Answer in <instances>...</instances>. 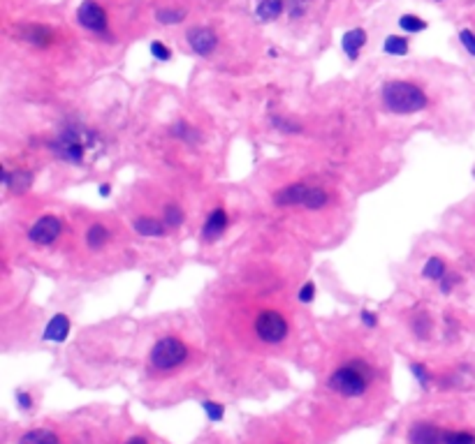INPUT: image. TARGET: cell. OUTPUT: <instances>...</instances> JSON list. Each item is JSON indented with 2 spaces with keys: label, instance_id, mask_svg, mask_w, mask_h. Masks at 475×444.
<instances>
[{
  "label": "cell",
  "instance_id": "cell-1",
  "mask_svg": "<svg viewBox=\"0 0 475 444\" xmlns=\"http://www.w3.org/2000/svg\"><path fill=\"white\" fill-rule=\"evenodd\" d=\"M371 366L362 359H355L345 366L336 368L327 380V387L334 391V394L345 396V398H359L369 391V382H371Z\"/></svg>",
  "mask_w": 475,
  "mask_h": 444
},
{
  "label": "cell",
  "instance_id": "cell-2",
  "mask_svg": "<svg viewBox=\"0 0 475 444\" xmlns=\"http://www.w3.org/2000/svg\"><path fill=\"white\" fill-rule=\"evenodd\" d=\"M96 144V135L89 128L82 125H70L66 130H61L59 137L49 144V148L59 160L70 164H82L84 162V153L86 148H91Z\"/></svg>",
  "mask_w": 475,
  "mask_h": 444
},
{
  "label": "cell",
  "instance_id": "cell-3",
  "mask_svg": "<svg viewBox=\"0 0 475 444\" xmlns=\"http://www.w3.org/2000/svg\"><path fill=\"white\" fill-rule=\"evenodd\" d=\"M383 105L387 112L408 116L422 112L429 105V98L424 95L422 89L408 82H390L383 86Z\"/></svg>",
  "mask_w": 475,
  "mask_h": 444
},
{
  "label": "cell",
  "instance_id": "cell-4",
  "mask_svg": "<svg viewBox=\"0 0 475 444\" xmlns=\"http://www.w3.org/2000/svg\"><path fill=\"white\" fill-rule=\"evenodd\" d=\"M188 354H190L188 345H186L183 340H179L176 336H165L151 349L149 363L158 373H167V370L183 366V363L188 361Z\"/></svg>",
  "mask_w": 475,
  "mask_h": 444
},
{
  "label": "cell",
  "instance_id": "cell-5",
  "mask_svg": "<svg viewBox=\"0 0 475 444\" xmlns=\"http://www.w3.org/2000/svg\"><path fill=\"white\" fill-rule=\"evenodd\" d=\"M287 319L285 315H280L278 310H262L260 315L255 317V333L262 343L267 345H278L287 338Z\"/></svg>",
  "mask_w": 475,
  "mask_h": 444
},
{
  "label": "cell",
  "instance_id": "cell-6",
  "mask_svg": "<svg viewBox=\"0 0 475 444\" xmlns=\"http://www.w3.org/2000/svg\"><path fill=\"white\" fill-rule=\"evenodd\" d=\"M77 19H79V24L86 28V31L98 33V35H105L107 26H110L107 12L103 10V5L96 3V0H84V3L79 5Z\"/></svg>",
  "mask_w": 475,
  "mask_h": 444
},
{
  "label": "cell",
  "instance_id": "cell-7",
  "mask_svg": "<svg viewBox=\"0 0 475 444\" xmlns=\"http://www.w3.org/2000/svg\"><path fill=\"white\" fill-rule=\"evenodd\" d=\"M61 229H63L61 217L45 215V217H40L31 229H28V241L35 243V245H52L56 238L61 236Z\"/></svg>",
  "mask_w": 475,
  "mask_h": 444
},
{
  "label": "cell",
  "instance_id": "cell-8",
  "mask_svg": "<svg viewBox=\"0 0 475 444\" xmlns=\"http://www.w3.org/2000/svg\"><path fill=\"white\" fill-rule=\"evenodd\" d=\"M227 224H229L227 210L223 208V206H216V208L211 210V213H209L206 222H204V227H202V241H206V243L218 241V238H220L223 234H225Z\"/></svg>",
  "mask_w": 475,
  "mask_h": 444
},
{
  "label": "cell",
  "instance_id": "cell-9",
  "mask_svg": "<svg viewBox=\"0 0 475 444\" xmlns=\"http://www.w3.org/2000/svg\"><path fill=\"white\" fill-rule=\"evenodd\" d=\"M188 45L197 56H211L216 45H218V38H216V33L209 31V28L197 26L188 31Z\"/></svg>",
  "mask_w": 475,
  "mask_h": 444
},
{
  "label": "cell",
  "instance_id": "cell-10",
  "mask_svg": "<svg viewBox=\"0 0 475 444\" xmlns=\"http://www.w3.org/2000/svg\"><path fill=\"white\" fill-rule=\"evenodd\" d=\"M410 444H443V431L429 421H417L408 431Z\"/></svg>",
  "mask_w": 475,
  "mask_h": 444
},
{
  "label": "cell",
  "instance_id": "cell-11",
  "mask_svg": "<svg viewBox=\"0 0 475 444\" xmlns=\"http://www.w3.org/2000/svg\"><path fill=\"white\" fill-rule=\"evenodd\" d=\"M306 190H308V185H304V183H290V185H285L283 190H278L276 194H273V204L280 208L304 206Z\"/></svg>",
  "mask_w": 475,
  "mask_h": 444
},
{
  "label": "cell",
  "instance_id": "cell-12",
  "mask_svg": "<svg viewBox=\"0 0 475 444\" xmlns=\"http://www.w3.org/2000/svg\"><path fill=\"white\" fill-rule=\"evenodd\" d=\"M3 185L10 192H14V194H24L28 187L33 185V171H26V169H17V171L3 169Z\"/></svg>",
  "mask_w": 475,
  "mask_h": 444
},
{
  "label": "cell",
  "instance_id": "cell-13",
  "mask_svg": "<svg viewBox=\"0 0 475 444\" xmlns=\"http://www.w3.org/2000/svg\"><path fill=\"white\" fill-rule=\"evenodd\" d=\"M70 333V319L66 315H56L49 319V324L45 326V333H42V340L47 343H63Z\"/></svg>",
  "mask_w": 475,
  "mask_h": 444
},
{
  "label": "cell",
  "instance_id": "cell-14",
  "mask_svg": "<svg viewBox=\"0 0 475 444\" xmlns=\"http://www.w3.org/2000/svg\"><path fill=\"white\" fill-rule=\"evenodd\" d=\"M133 227L135 231L140 236H165L167 234V227H165V222L163 220H158V217H146V215H142V217H137V220L133 222Z\"/></svg>",
  "mask_w": 475,
  "mask_h": 444
},
{
  "label": "cell",
  "instance_id": "cell-15",
  "mask_svg": "<svg viewBox=\"0 0 475 444\" xmlns=\"http://www.w3.org/2000/svg\"><path fill=\"white\" fill-rule=\"evenodd\" d=\"M366 42V31L364 28H355V31H348L343 35V51L345 56L350 58V61H357L359 56V49L364 47Z\"/></svg>",
  "mask_w": 475,
  "mask_h": 444
},
{
  "label": "cell",
  "instance_id": "cell-16",
  "mask_svg": "<svg viewBox=\"0 0 475 444\" xmlns=\"http://www.w3.org/2000/svg\"><path fill=\"white\" fill-rule=\"evenodd\" d=\"M19 444H61L59 435L49 428H38V431H28L19 438Z\"/></svg>",
  "mask_w": 475,
  "mask_h": 444
},
{
  "label": "cell",
  "instance_id": "cell-17",
  "mask_svg": "<svg viewBox=\"0 0 475 444\" xmlns=\"http://www.w3.org/2000/svg\"><path fill=\"white\" fill-rule=\"evenodd\" d=\"M107 241H110V229H107L103 222L91 224L89 231H86V245H89L91 250H100V247L107 245Z\"/></svg>",
  "mask_w": 475,
  "mask_h": 444
},
{
  "label": "cell",
  "instance_id": "cell-18",
  "mask_svg": "<svg viewBox=\"0 0 475 444\" xmlns=\"http://www.w3.org/2000/svg\"><path fill=\"white\" fill-rule=\"evenodd\" d=\"M280 12H283V0H257L255 3V14L262 21L278 19Z\"/></svg>",
  "mask_w": 475,
  "mask_h": 444
},
{
  "label": "cell",
  "instance_id": "cell-19",
  "mask_svg": "<svg viewBox=\"0 0 475 444\" xmlns=\"http://www.w3.org/2000/svg\"><path fill=\"white\" fill-rule=\"evenodd\" d=\"M329 204V194L327 190H322L318 185H308L306 197H304V208L308 210H320Z\"/></svg>",
  "mask_w": 475,
  "mask_h": 444
},
{
  "label": "cell",
  "instance_id": "cell-20",
  "mask_svg": "<svg viewBox=\"0 0 475 444\" xmlns=\"http://www.w3.org/2000/svg\"><path fill=\"white\" fill-rule=\"evenodd\" d=\"M422 275L427 280H434V282H441L445 275H448V266H445V261L441 257H431L427 259V264L422 268Z\"/></svg>",
  "mask_w": 475,
  "mask_h": 444
},
{
  "label": "cell",
  "instance_id": "cell-21",
  "mask_svg": "<svg viewBox=\"0 0 475 444\" xmlns=\"http://www.w3.org/2000/svg\"><path fill=\"white\" fill-rule=\"evenodd\" d=\"M163 222H165V227L167 229H176V227H181V222H183V210L179 204H167L163 210Z\"/></svg>",
  "mask_w": 475,
  "mask_h": 444
},
{
  "label": "cell",
  "instance_id": "cell-22",
  "mask_svg": "<svg viewBox=\"0 0 475 444\" xmlns=\"http://www.w3.org/2000/svg\"><path fill=\"white\" fill-rule=\"evenodd\" d=\"M385 54H390V56H404L408 54V40L406 38H401V35H390V38L385 40Z\"/></svg>",
  "mask_w": 475,
  "mask_h": 444
},
{
  "label": "cell",
  "instance_id": "cell-23",
  "mask_svg": "<svg viewBox=\"0 0 475 444\" xmlns=\"http://www.w3.org/2000/svg\"><path fill=\"white\" fill-rule=\"evenodd\" d=\"M156 19L160 21V24L174 26V24H181V21L186 19V12L183 10H174V7H165V10L156 12Z\"/></svg>",
  "mask_w": 475,
  "mask_h": 444
},
{
  "label": "cell",
  "instance_id": "cell-24",
  "mask_svg": "<svg viewBox=\"0 0 475 444\" xmlns=\"http://www.w3.org/2000/svg\"><path fill=\"white\" fill-rule=\"evenodd\" d=\"M26 40H31L33 45H38V47H47V45H52L54 42V33L52 31H47V28H31V31L26 33Z\"/></svg>",
  "mask_w": 475,
  "mask_h": 444
},
{
  "label": "cell",
  "instance_id": "cell-25",
  "mask_svg": "<svg viewBox=\"0 0 475 444\" xmlns=\"http://www.w3.org/2000/svg\"><path fill=\"white\" fill-rule=\"evenodd\" d=\"M443 444H475V435L469 431H443Z\"/></svg>",
  "mask_w": 475,
  "mask_h": 444
},
{
  "label": "cell",
  "instance_id": "cell-26",
  "mask_svg": "<svg viewBox=\"0 0 475 444\" xmlns=\"http://www.w3.org/2000/svg\"><path fill=\"white\" fill-rule=\"evenodd\" d=\"M399 26L404 28V31H408V33L427 31V21L420 19V17H415V14H404V17L399 19Z\"/></svg>",
  "mask_w": 475,
  "mask_h": 444
},
{
  "label": "cell",
  "instance_id": "cell-27",
  "mask_svg": "<svg viewBox=\"0 0 475 444\" xmlns=\"http://www.w3.org/2000/svg\"><path fill=\"white\" fill-rule=\"evenodd\" d=\"M413 331L417 338H429L431 333V317L429 312H420V315H415L413 319Z\"/></svg>",
  "mask_w": 475,
  "mask_h": 444
},
{
  "label": "cell",
  "instance_id": "cell-28",
  "mask_svg": "<svg viewBox=\"0 0 475 444\" xmlns=\"http://www.w3.org/2000/svg\"><path fill=\"white\" fill-rule=\"evenodd\" d=\"M410 373H413L415 380L420 382V387H422V389H429V384H431V373H429V368L424 366V363L413 361V363H410Z\"/></svg>",
  "mask_w": 475,
  "mask_h": 444
},
{
  "label": "cell",
  "instance_id": "cell-29",
  "mask_svg": "<svg viewBox=\"0 0 475 444\" xmlns=\"http://www.w3.org/2000/svg\"><path fill=\"white\" fill-rule=\"evenodd\" d=\"M202 410L206 412L209 421H220L225 417V407L220 403H213V400H202Z\"/></svg>",
  "mask_w": 475,
  "mask_h": 444
},
{
  "label": "cell",
  "instance_id": "cell-30",
  "mask_svg": "<svg viewBox=\"0 0 475 444\" xmlns=\"http://www.w3.org/2000/svg\"><path fill=\"white\" fill-rule=\"evenodd\" d=\"M271 125L278 128L280 132H285V135H297V132H301L299 125H294L292 121L283 118V116H271Z\"/></svg>",
  "mask_w": 475,
  "mask_h": 444
},
{
  "label": "cell",
  "instance_id": "cell-31",
  "mask_svg": "<svg viewBox=\"0 0 475 444\" xmlns=\"http://www.w3.org/2000/svg\"><path fill=\"white\" fill-rule=\"evenodd\" d=\"M172 135L179 137V139H183V141L195 139V130H193L188 123H176V125L172 128Z\"/></svg>",
  "mask_w": 475,
  "mask_h": 444
},
{
  "label": "cell",
  "instance_id": "cell-32",
  "mask_svg": "<svg viewBox=\"0 0 475 444\" xmlns=\"http://www.w3.org/2000/svg\"><path fill=\"white\" fill-rule=\"evenodd\" d=\"M459 282H462V275H457V273H448L445 275V278L438 282V287H441V292L443 294H450L452 289H455Z\"/></svg>",
  "mask_w": 475,
  "mask_h": 444
},
{
  "label": "cell",
  "instance_id": "cell-33",
  "mask_svg": "<svg viewBox=\"0 0 475 444\" xmlns=\"http://www.w3.org/2000/svg\"><path fill=\"white\" fill-rule=\"evenodd\" d=\"M315 292H318V289H315V282L313 280L304 282V287L299 289V301L301 303H311L313 298H315Z\"/></svg>",
  "mask_w": 475,
  "mask_h": 444
},
{
  "label": "cell",
  "instance_id": "cell-34",
  "mask_svg": "<svg viewBox=\"0 0 475 444\" xmlns=\"http://www.w3.org/2000/svg\"><path fill=\"white\" fill-rule=\"evenodd\" d=\"M151 54H153L158 61H169L172 58V51L163 45V42H151Z\"/></svg>",
  "mask_w": 475,
  "mask_h": 444
},
{
  "label": "cell",
  "instance_id": "cell-35",
  "mask_svg": "<svg viewBox=\"0 0 475 444\" xmlns=\"http://www.w3.org/2000/svg\"><path fill=\"white\" fill-rule=\"evenodd\" d=\"M459 42H462L464 49L469 51L471 56H475V33L473 31H462V33H459Z\"/></svg>",
  "mask_w": 475,
  "mask_h": 444
},
{
  "label": "cell",
  "instance_id": "cell-36",
  "mask_svg": "<svg viewBox=\"0 0 475 444\" xmlns=\"http://www.w3.org/2000/svg\"><path fill=\"white\" fill-rule=\"evenodd\" d=\"M306 7H308V0H290V17L299 19L301 14L306 12Z\"/></svg>",
  "mask_w": 475,
  "mask_h": 444
},
{
  "label": "cell",
  "instance_id": "cell-37",
  "mask_svg": "<svg viewBox=\"0 0 475 444\" xmlns=\"http://www.w3.org/2000/svg\"><path fill=\"white\" fill-rule=\"evenodd\" d=\"M17 405H19L24 412H28V410L33 407V396L28 394V391H17Z\"/></svg>",
  "mask_w": 475,
  "mask_h": 444
},
{
  "label": "cell",
  "instance_id": "cell-38",
  "mask_svg": "<svg viewBox=\"0 0 475 444\" xmlns=\"http://www.w3.org/2000/svg\"><path fill=\"white\" fill-rule=\"evenodd\" d=\"M359 319H362V324L366 326V329H373V326L378 324V317H376V312H373V310H362V312H359Z\"/></svg>",
  "mask_w": 475,
  "mask_h": 444
},
{
  "label": "cell",
  "instance_id": "cell-39",
  "mask_svg": "<svg viewBox=\"0 0 475 444\" xmlns=\"http://www.w3.org/2000/svg\"><path fill=\"white\" fill-rule=\"evenodd\" d=\"M98 192H100V197H110V194H112V185L110 183H103Z\"/></svg>",
  "mask_w": 475,
  "mask_h": 444
},
{
  "label": "cell",
  "instance_id": "cell-40",
  "mask_svg": "<svg viewBox=\"0 0 475 444\" xmlns=\"http://www.w3.org/2000/svg\"><path fill=\"white\" fill-rule=\"evenodd\" d=\"M126 444H149L146 438H142V435H135V438H130Z\"/></svg>",
  "mask_w": 475,
  "mask_h": 444
},
{
  "label": "cell",
  "instance_id": "cell-41",
  "mask_svg": "<svg viewBox=\"0 0 475 444\" xmlns=\"http://www.w3.org/2000/svg\"><path fill=\"white\" fill-rule=\"evenodd\" d=\"M473 178H475V169H473Z\"/></svg>",
  "mask_w": 475,
  "mask_h": 444
}]
</instances>
